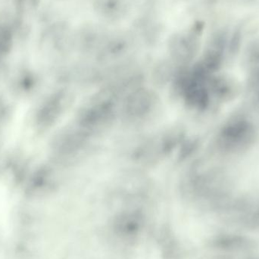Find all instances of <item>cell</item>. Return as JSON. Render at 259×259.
<instances>
[{
    "label": "cell",
    "mask_w": 259,
    "mask_h": 259,
    "mask_svg": "<svg viewBox=\"0 0 259 259\" xmlns=\"http://www.w3.org/2000/svg\"><path fill=\"white\" fill-rule=\"evenodd\" d=\"M137 42L131 30L110 31L94 59L107 68L126 63Z\"/></svg>",
    "instance_id": "5"
},
{
    "label": "cell",
    "mask_w": 259,
    "mask_h": 259,
    "mask_svg": "<svg viewBox=\"0 0 259 259\" xmlns=\"http://www.w3.org/2000/svg\"><path fill=\"white\" fill-rule=\"evenodd\" d=\"M92 6L96 15L110 24L124 20L131 9L130 0H93Z\"/></svg>",
    "instance_id": "10"
},
{
    "label": "cell",
    "mask_w": 259,
    "mask_h": 259,
    "mask_svg": "<svg viewBox=\"0 0 259 259\" xmlns=\"http://www.w3.org/2000/svg\"><path fill=\"white\" fill-rule=\"evenodd\" d=\"M159 105L158 94L143 83L121 99L119 119L129 125L143 124L154 116Z\"/></svg>",
    "instance_id": "3"
},
{
    "label": "cell",
    "mask_w": 259,
    "mask_h": 259,
    "mask_svg": "<svg viewBox=\"0 0 259 259\" xmlns=\"http://www.w3.org/2000/svg\"><path fill=\"white\" fill-rule=\"evenodd\" d=\"M131 31L137 42L154 45L161 39L164 28L155 18V14L143 13L134 20Z\"/></svg>",
    "instance_id": "9"
},
{
    "label": "cell",
    "mask_w": 259,
    "mask_h": 259,
    "mask_svg": "<svg viewBox=\"0 0 259 259\" xmlns=\"http://www.w3.org/2000/svg\"><path fill=\"white\" fill-rule=\"evenodd\" d=\"M184 139V132L178 127L165 130L139 141L131 149L130 158L140 166L155 165L171 155Z\"/></svg>",
    "instance_id": "2"
},
{
    "label": "cell",
    "mask_w": 259,
    "mask_h": 259,
    "mask_svg": "<svg viewBox=\"0 0 259 259\" xmlns=\"http://www.w3.org/2000/svg\"><path fill=\"white\" fill-rule=\"evenodd\" d=\"M121 99L117 90L105 85L80 108L75 124L96 137L119 119Z\"/></svg>",
    "instance_id": "1"
},
{
    "label": "cell",
    "mask_w": 259,
    "mask_h": 259,
    "mask_svg": "<svg viewBox=\"0 0 259 259\" xmlns=\"http://www.w3.org/2000/svg\"><path fill=\"white\" fill-rule=\"evenodd\" d=\"M94 137L74 123L55 137L52 144L53 154L65 164L81 159L91 150Z\"/></svg>",
    "instance_id": "4"
},
{
    "label": "cell",
    "mask_w": 259,
    "mask_h": 259,
    "mask_svg": "<svg viewBox=\"0 0 259 259\" xmlns=\"http://www.w3.org/2000/svg\"><path fill=\"white\" fill-rule=\"evenodd\" d=\"M202 24H195L186 31H179L170 35L167 40L169 59L178 68H188L199 51Z\"/></svg>",
    "instance_id": "6"
},
{
    "label": "cell",
    "mask_w": 259,
    "mask_h": 259,
    "mask_svg": "<svg viewBox=\"0 0 259 259\" xmlns=\"http://www.w3.org/2000/svg\"><path fill=\"white\" fill-rule=\"evenodd\" d=\"M109 32L99 23L82 24L74 30V50L83 56L95 58Z\"/></svg>",
    "instance_id": "7"
},
{
    "label": "cell",
    "mask_w": 259,
    "mask_h": 259,
    "mask_svg": "<svg viewBox=\"0 0 259 259\" xmlns=\"http://www.w3.org/2000/svg\"><path fill=\"white\" fill-rule=\"evenodd\" d=\"M71 101L69 93L59 91L52 94L41 106L36 115V123L42 128H49L57 122Z\"/></svg>",
    "instance_id": "8"
}]
</instances>
